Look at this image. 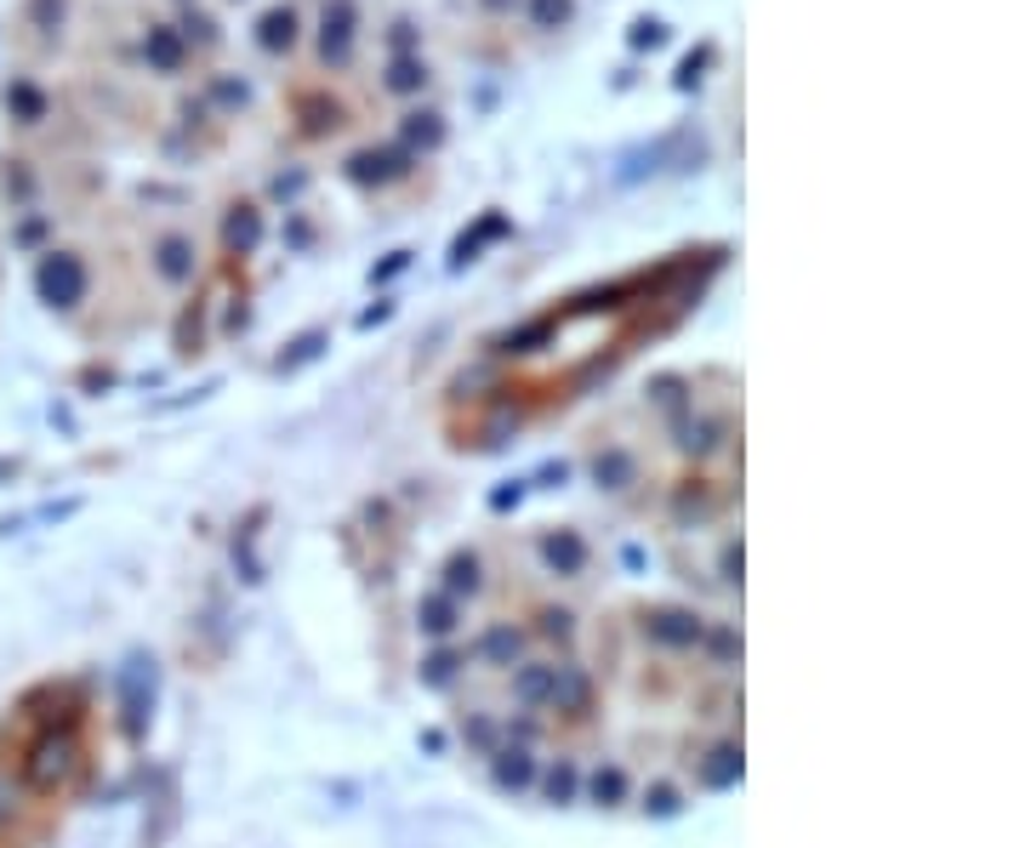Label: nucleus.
Here are the masks:
<instances>
[{
  "label": "nucleus",
  "instance_id": "obj_1",
  "mask_svg": "<svg viewBox=\"0 0 1025 848\" xmlns=\"http://www.w3.org/2000/svg\"><path fill=\"white\" fill-rule=\"evenodd\" d=\"M354 29H359L354 0H325V17H319V58L342 69L347 58H354Z\"/></svg>",
  "mask_w": 1025,
  "mask_h": 848
},
{
  "label": "nucleus",
  "instance_id": "obj_2",
  "mask_svg": "<svg viewBox=\"0 0 1025 848\" xmlns=\"http://www.w3.org/2000/svg\"><path fill=\"white\" fill-rule=\"evenodd\" d=\"M257 46H263L268 58L291 52V46H296V7H273V12H263V23H257Z\"/></svg>",
  "mask_w": 1025,
  "mask_h": 848
},
{
  "label": "nucleus",
  "instance_id": "obj_3",
  "mask_svg": "<svg viewBox=\"0 0 1025 848\" xmlns=\"http://www.w3.org/2000/svg\"><path fill=\"white\" fill-rule=\"evenodd\" d=\"M143 52L155 58L166 74H178V69H183V35L171 29V23H155V29H148V40H143Z\"/></svg>",
  "mask_w": 1025,
  "mask_h": 848
},
{
  "label": "nucleus",
  "instance_id": "obj_4",
  "mask_svg": "<svg viewBox=\"0 0 1025 848\" xmlns=\"http://www.w3.org/2000/svg\"><path fill=\"white\" fill-rule=\"evenodd\" d=\"M382 86L393 97H416L422 86H428V63H422V58H393L388 74H382Z\"/></svg>",
  "mask_w": 1025,
  "mask_h": 848
},
{
  "label": "nucleus",
  "instance_id": "obj_5",
  "mask_svg": "<svg viewBox=\"0 0 1025 848\" xmlns=\"http://www.w3.org/2000/svg\"><path fill=\"white\" fill-rule=\"evenodd\" d=\"M536 29H570L576 23V0H524Z\"/></svg>",
  "mask_w": 1025,
  "mask_h": 848
},
{
  "label": "nucleus",
  "instance_id": "obj_6",
  "mask_svg": "<svg viewBox=\"0 0 1025 848\" xmlns=\"http://www.w3.org/2000/svg\"><path fill=\"white\" fill-rule=\"evenodd\" d=\"M405 137H411V143H439V137H444L439 114H434V109H422V114H405Z\"/></svg>",
  "mask_w": 1025,
  "mask_h": 848
},
{
  "label": "nucleus",
  "instance_id": "obj_7",
  "mask_svg": "<svg viewBox=\"0 0 1025 848\" xmlns=\"http://www.w3.org/2000/svg\"><path fill=\"white\" fill-rule=\"evenodd\" d=\"M479 7H485V12H513L518 0H479Z\"/></svg>",
  "mask_w": 1025,
  "mask_h": 848
}]
</instances>
